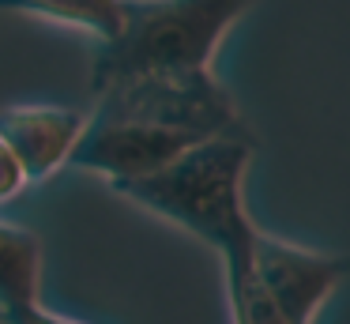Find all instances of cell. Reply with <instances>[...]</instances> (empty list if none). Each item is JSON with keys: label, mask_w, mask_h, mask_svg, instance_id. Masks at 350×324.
Masks as SVG:
<instances>
[{"label": "cell", "mask_w": 350, "mask_h": 324, "mask_svg": "<svg viewBox=\"0 0 350 324\" xmlns=\"http://www.w3.org/2000/svg\"><path fill=\"white\" fill-rule=\"evenodd\" d=\"M252 155H256V140L219 136L185 151L166 170L117 185L113 192L192 234L219 256L222 268H234L249 260L252 241L260 234V223L252 219L245 200Z\"/></svg>", "instance_id": "1"}, {"label": "cell", "mask_w": 350, "mask_h": 324, "mask_svg": "<svg viewBox=\"0 0 350 324\" xmlns=\"http://www.w3.org/2000/svg\"><path fill=\"white\" fill-rule=\"evenodd\" d=\"M256 0H124V23L113 42L98 45L91 87L132 75L215 72L226 34Z\"/></svg>", "instance_id": "2"}, {"label": "cell", "mask_w": 350, "mask_h": 324, "mask_svg": "<svg viewBox=\"0 0 350 324\" xmlns=\"http://www.w3.org/2000/svg\"><path fill=\"white\" fill-rule=\"evenodd\" d=\"M91 117L102 121H132L185 132L196 140L241 136L252 140L234 95L215 72L200 75H132L94 90Z\"/></svg>", "instance_id": "3"}, {"label": "cell", "mask_w": 350, "mask_h": 324, "mask_svg": "<svg viewBox=\"0 0 350 324\" xmlns=\"http://www.w3.org/2000/svg\"><path fill=\"white\" fill-rule=\"evenodd\" d=\"M249 275L282 324H317L327 301L350 283V253L297 245L260 226L249 253Z\"/></svg>", "instance_id": "4"}, {"label": "cell", "mask_w": 350, "mask_h": 324, "mask_svg": "<svg viewBox=\"0 0 350 324\" xmlns=\"http://www.w3.org/2000/svg\"><path fill=\"white\" fill-rule=\"evenodd\" d=\"M196 136L170 132V128H151V125H132V121H102L87 113V128L72 151L68 166L72 170L106 177L109 188L144 181L151 173L166 170L174 158L192 151Z\"/></svg>", "instance_id": "5"}, {"label": "cell", "mask_w": 350, "mask_h": 324, "mask_svg": "<svg viewBox=\"0 0 350 324\" xmlns=\"http://www.w3.org/2000/svg\"><path fill=\"white\" fill-rule=\"evenodd\" d=\"M83 128H87V110H76V105L27 102L0 110V140L16 151L31 185L53 177L57 170L68 166Z\"/></svg>", "instance_id": "6"}, {"label": "cell", "mask_w": 350, "mask_h": 324, "mask_svg": "<svg viewBox=\"0 0 350 324\" xmlns=\"http://www.w3.org/2000/svg\"><path fill=\"white\" fill-rule=\"evenodd\" d=\"M42 238L27 226L0 219V313L42 301Z\"/></svg>", "instance_id": "7"}, {"label": "cell", "mask_w": 350, "mask_h": 324, "mask_svg": "<svg viewBox=\"0 0 350 324\" xmlns=\"http://www.w3.org/2000/svg\"><path fill=\"white\" fill-rule=\"evenodd\" d=\"M0 12H16V15H31V19L87 30L98 45H106L121 34L124 0H0Z\"/></svg>", "instance_id": "8"}, {"label": "cell", "mask_w": 350, "mask_h": 324, "mask_svg": "<svg viewBox=\"0 0 350 324\" xmlns=\"http://www.w3.org/2000/svg\"><path fill=\"white\" fill-rule=\"evenodd\" d=\"M27 188H31V177H27L23 162L16 158V151H12L8 143L0 140V208L19 200Z\"/></svg>", "instance_id": "9"}, {"label": "cell", "mask_w": 350, "mask_h": 324, "mask_svg": "<svg viewBox=\"0 0 350 324\" xmlns=\"http://www.w3.org/2000/svg\"><path fill=\"white\" fill-rule=\"evenodd\" d=\"M0 321H4V324H83V321H76V316L53 313V309H46L42 301H34V306H19V309H8V313H0Z\"/></svg>", "instance_id": "10"}]
</instances>
